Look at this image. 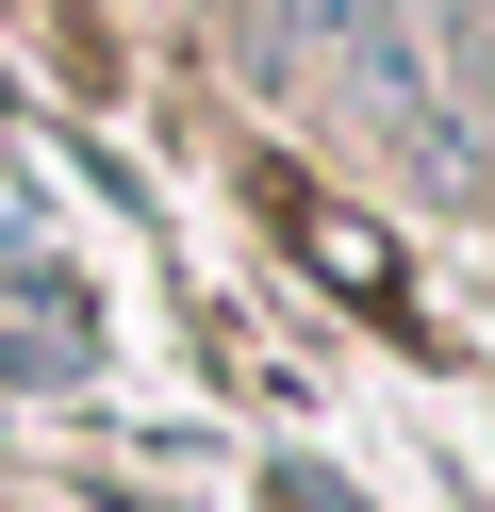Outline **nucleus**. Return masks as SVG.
Masks as SVG:
<instances>
[{"label": "nucleus", "instance_id": "f257e3e1", "mask_svg": "<svg viewBox=\"0 0 495 512\" xmlns=\"http://www.w3.org/2000/svg\"><path fill=\"white\" fill-rule=\"evenodd\" d=\"M297 232H314V265L347 281V298H396V248L363 232V215H330V199H297Z\"/></svg>", "mask_w": 495, "mask_h": 512}]
</instances>
